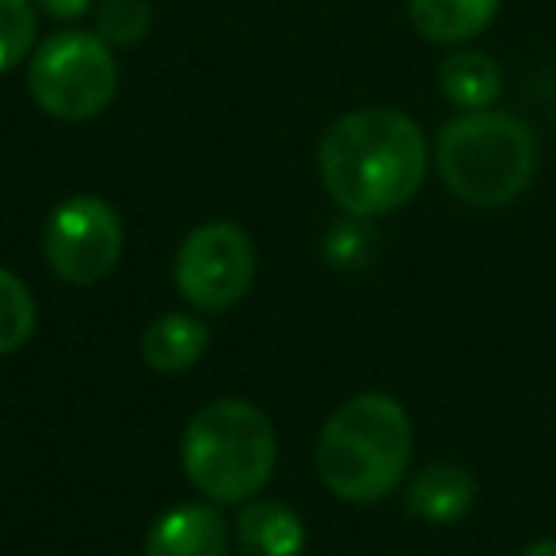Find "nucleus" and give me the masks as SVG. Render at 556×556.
<instances>
[{
	"label": "nucleus",
	"mask_w": 556,
	"mask_h": 556,
	"mask_svg": "<svg viewBox=\"0 0 556 556\" xmlns=\"http://www.w3.org/2000/svg\"><path fill=\"white\" fill-rule=\"evenodd\" d=\"M187 480L214 503H248L275 472L278 439L267 412L240 396H222L194 412L179 442Z\"/></svg>",
	"instance_id": "nucleus-3"
},
{
	"label": "nucleus",
	"mask_w": 556,
	"mask_h": 556,
	"mask_svg": "<svg viewBox=\"0 0 556 556\" xmlns=\"http://www.w3.org/2000/svg\"><path fill=\"white\" fill-rule=\"evenodd\" d=\"M340 232H332V237H328V252H340ZM363 248H366V240L363 244H358V232H355V240H348V255H363Z\"/></svg>",
	"instance_id": "nucleus-18"
},
{
	"label": "nucleus",
	"mask_w": 556,
	"mask_h": 556,
	"mask_svg": "<svg viewBox=\"0 0 556 556\" xmlns=\"http://www.w3.org/2000/svg\"><path fill=\"white\" fill-rule=\"evenodd\" d=\"M500 12V0H408V16L431 42H469L484 31Z\"/></svg>",
	"instance_id": "nucleus-12"
},
{
	"label": "nucleus",
	"mask_w": 556,
	"mask_h": 556,
	"mask_svg": "<svg viewBox=\"0 0 556 556\" xmlns=\"http://www.w3.org/2000/svg\"><path fill=\"white\" fill-rule=\"evenodd\" d=\"M439 88L462 111H488L503 92V73L484 50H454L439 65Z\"/></svg>",
	"instance_id": "nucleus-13"
},
{
	"label": "nucleus",
	"mask_w": 556,
	"mask_h": 556,
	"mask_svg": "<svg viewBox=\"0 0 556 556\" xmlns=\"http://www.w3.org/2000/svg\"><path fill=\"white\" fill-rule=\"evenodd\" d=\"M320 184L343 214L386 217L408 206L427 176L424 130L404 111L363 108L328 126L317 153Z\"/></svg>",
	"instance_id": "nucleus-1"
},
{
	"label": "nucleus",
	"mask_w": 556,
	"mask_h": 556,
	"mask_svg": "<svg viewBox=\"0 0 556 556\" xmlns=\"http://www.w3.org/2000/svg\"><path fill=\"white\" fill-rule=\"evenodd\" d=\"M518 556H556V541H533V545L522 548Z\"/></svg>",
	"instance_id": "nucleus-19"
},
{
	"label": "nucleus",
	"mask_w": 556,
	"mask_h": 556,
	"mask_svg": "<svg viewBox=\"0 0 556 556\" xmlns=\"http://www.w3.org/2000/svg\"><path fill=\"white\" fill-rule=\"evenodd\" d=\"M439 176L469 206H507L538 176V138L507 111H465L434 141Z\"/></svg>",
	"instance_id": "nucleus-4"
},
{
	"label": "nucleus",
	"mask_w": 556,
	"mask_h": 556,
	"mask_svg": "<svg viewBox=\"0 0 556 556\" xmlns=\"http://www.w3.org/2000/svg\"><path fill=\"white\" fill-rule=\"evenodd\" d=\"M408 510L419 522L431 526H454L477 503V480L465 465H450V462H434L427 469H419L408 484L404 495Z\"/></svg>",
	"instance_id": "nucleus-9"
},
{
	"label": "nucleus",
	"mask_w": 556,
	"mask_h": 556,
	"mask_svg": "<svg viewBox=\"0 0 556 556\" xmlns=\"http://www.w3.org/2000/svg\"><path fill=\"white\" fill-rule=\"evenodd\" d=\"M47 263L70 287H96L118 267L123 222L100 194H73L47 222Z\"/></svg>",
	"instance_id": "nucleus-7"
},
{
	"label": "nucleus",
	"mask_w": 556,
	"mask_h": 556,
	"mask_svg": "<svg viewBox=\"0 0 556 556\" xmlns=\"http://www.w3.org/2000/svg\"><path fill=\"white\" fill-rule=\"evenodd\" d=\"M237 541L244 556H302L305 522L287 503L248 500L237 522Z\"/></svg>",
	"instance_id": "nucleus-10"
},
{
	"label": "nucleus",
	"mask_w": 556,
	"mask_h": 556,
	"mask_svg": "<svg viewBox=\"0 0 556 556\" xmlns=\"http://www.w3.org/2000/svg\"><path fill=\"white\" fill-rule=\"evenodd\" d=\"M35 298L12 270L0 267V355L20 351L35 332Z\"/></svg>",
	"instance_id": "nucleus-14"
},
{
	"label": "nucleus",
	"mask_w": 556,
	"mask_h": 556,
	"mask_svg": "<svg viewBox=\"0 0 556 556\" xmlns=\"http://www.w3.org/2000/svg\"><path fill=\"white\" fill-rule=\"evenodd\" d=\"M255 244L240 225L206 222L187 232L176 255V290L199 313H225L252 290Z\"/></svg>",
	"instance_id": "nucleus-6"
},
{
	"label": "nucleus",
	"mask_w": 556,
	"mask_h": 556,
	"mask_svg": "<svg viewBox=\"0 0 556 556\" xmlns=\"http://www.w3.org/2000/svg\"><path fill=\"white\" fill-rule=\"evenodd\" d=\"M412 465V419L386 393L351 396L328 416L317 442V472L343 503L370 507L393 495Z\"/></svg>",
	"instance_id": "nucleus-2"
},
{
	"label": "nucleus",
	"mask_w": 556,
	"mask_h": 556,
	"mask_svg": "<svg viewBox=\"0 0 556 556\" xmlns=\"http://www.w3.org/2000/svg\"><path fill=\"white\" fill-rule=\"evenodd\" d=\"M42 12H50L54 20H80L88 12L92 0H35Z\"/></svg>",
	"instance_id": "nucleus-17"
},
{
	"label": "nucleus",
	"mask_w": 556,
	"mask_h": 556,
	"mask_svg": "<svg viewBox=\"0 0 556 556\" xmlns=\"http://www.w3.org/2000/svg\"><path fill=\"white\" fill-rule=\"evenodd\" d=\"M35 42L31 0H0V73L16 70Z\"/></svg>",
	"instance_id": "nucleus-16"
},
{
	"label": "nucleus",
	"mask_w": 556,
	"mask_h": 556,
	"mask_svg": "<svg viewBox=\"0 0 556 556\" xmlns=\"http://www.w3.org/2000/svg\"><path fill=\"white\" fill-rule=\"evenodd\" d=\"M153 9L149 0H103L96 12V35L108 47H134L149 35Z\"/></svg>",
	"instance_id": "nucleus-15"
},
{
	"label": "nucleus",
	"mask_w": 556,
	"mask_h": 556,
	"mask_svg": "<svg viewBox=\"0 0 556 556\" xmlns=\"http://www.w3.org/2000/svg\"><path fill=\"white\" fill-rule=\"evenodd\" d=\"M210 343V325L191 313H164L146 328L141 340V358L156 374H179L202 358Z\"/></svg>",
	"instance_id": "nucleus-11"
},
{
	"label": "nucleus",
	"mask_w": 556,
	"mask_h": 556,
	"mask_svg": "<svg viewBox=\"0 0 556 556\" xmlns=\"http://www.w3.org/2000/svg\"><path fill=\"white\" fill-rule=\"evenodd\" d=\"M146 556H229V526L210 503L172 507L149 530Z\"/></svg>",
	"instance_id": "nucleus-8"
},
{
	"label": "nucleus",
	"mask_w": 556,
	"mask_h": 556,
	"mask_svg": "<svg viewBox=\"0 0 556 556\" xmlns=\"http://www.w3.org/2000/svg\"><path fill=\"white\" fill-rule=\"evenodd\" d=\"M27 88L47 115L62 123H85L115 100L118 62L100 35L58 31L35 50L27 65Z\"/></svg>",
	"instance_id": "nucleus-5"
}]
</instances>
